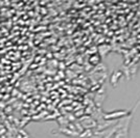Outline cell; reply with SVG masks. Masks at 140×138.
I'll return each instance as SVG.
<instances>
[{"label":"cell","instance_id":"cell-1","mask_svg":"<svg viewBox=\"0 0 140 138\" xmlns=\"http://www.w3.org/2000/svg\"><path fill=\"white\" fill-rule=\"evenodd\" d=\"M129 114L128 110H115L112 112H107L104 114V118L107 120H111V119H117L123 116H126Z\"/></svg>","mask_w":140,"mask_h":138},{"label":"cell","instance_id":"cell-2","mask_svg":"<svg viewBox=\"0 0 140 138\" xmlns=\"http://www.w3.org/2000/svg\"><path fill=\"white\" fill-rule=\"evenodd\" d=\"M93 135H94V134H93V132H92L91 129H85L82 133H80L79 137H81V138H86V137H91V136H93Z\"/></svg>","mask_w":140,"mask_h":138},{"label":"cell","instance_id":"cell-3","mask_svg":"<svg viewBox=\"0 0 140 138\" xmlns=\"http://www.w3.org/2000/svg\"><path fill=\"white\" fill-rule=\"evenodd\" d=\"M121 74H122L121 72H117V73H115V74L112 76V78H111V82H112L114 85H115L116 82L118 81V78H119V77L121 76Z\"/></svg>","mask_w":140,"mask_h":138}]
</instances>
